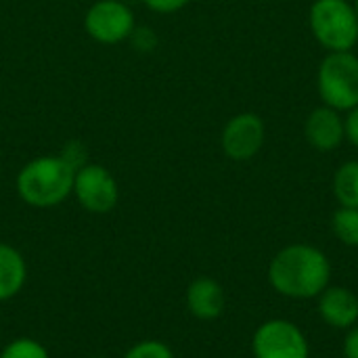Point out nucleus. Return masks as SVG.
Wrapping results in <instances>:
<instances>
[{"label":"nucleus","mask_w":358,"mask_h":358,"mask_svg":"<svg viewBox=\"0 0 358 358\" xmlns=\"http://www.w3.org/2000/svg\"><path fill=\"white\" fill-rule=\"evenodd\" d=\"M88 36L99 44H117L132 36L134 13L122 0H96L84 17Z\"/></svg>","instance_id":"nucleus-7"},{"label":"nucleus","mask_w":358,"mask_h":358,"mask_svg":"<svg viewBox=\"0 0 358 358\" xmlns=\"http://www.w3.org/2000/svg\"><path fill=\"white\" fill-rule=\"evenodd\" d=\"M317 90L327 107L338 111L358 107V55L327 52L317 71Z\"/></svg>","instance_id":"nucleus-4"},{"label":"nucleus","mask_w":358,"mask_h":358,"mask_svg":"<svg viewBox=\"0 0 358 358\" xmlns=\"http://www.w3.org/2000/svg\"><path fill=\"white\" fill-rule=\"evenodd\" d=\"M266 138L264 120L254 111L233 115L220 134V147L227 157L235 162H248L260 153Z\"/></svg>","instance_id":"nucleus-8"},{"label":"nucleus","mask_w":358,"mask_h":358,"mask_svg":"<svg viewBox=\"0 0 358 358\" xmlns=\"http://www.w3.org/2000/svg\"><path fill=\"white\" fill-rule=\"evenodd\" d=\"M252 355L254 358H310V344L296 323L271 319L254 331Z\"/></svg>","instance_id":"nucleus-5"},{"label":"nucleus","mask_w":358,"mask_h":358,"mask_svg":"<svg viewBox=\"0 0 358 358\" xmlns=\"http://www.w3.org/2000/svg\"><path fill=\"white\" fill-rule=\"evenodd\" d=\"M92 358H109V357H92Z\"/></svg>","instance_id":"nucleus-21"},{"label":"nucleus","mask_w":358,"mask_h":358,"mask_svg":"<svg viewBox=\"0 0 358 358\" xmlns=\"http://www.w3.org/2000/svg\"><path fill=\"white\" fill-rule=\"evenodd\" d=\"M78 203L90 214H109L120 201L115 176L101 164H84L76 170L73 191Z\"/></svg>","instance_id":"nucleus-6"},{"label":"nucleus","mask_w":358,"mask_h":358,"mask_svg":"<svg viewBox=\"0 0 358 358\" xmlns=\"http://www.w3.org/2000/svg\"><path fill=\"white\" fill-rule=\"evenodd\" d=\"M191 0H143V4L153 10V13H159V15H170V13H176L180 8H185Z\"/></svg>","instance_id":"nucleus-17"},{"label":"nucleus","mask_w":358,"mask_h":358,"mask_svg":"<svg viewBox=\"0 0 358 358\" xmlns=\"http://www.w3.org/2000/svg\"><path fill=\"white\" fill-rule=\"evenodd\" d=\"M348 115L344 117V126H346V138L358 149V107L346 111Z\"/></svg>","instance_id":"nucleus-18"},{"label":"nucleus","mask_w":358,"mask_h":358,"mask_svg":"<svg viewBox=\"0 0 358 358\" xmlns=\"http://www.w3.org/2000/svg\"><path fill=\"white\" fill-rule=\"evenodd\" d=\"M334 235L348 248H358V210L357 208H342L334 212L331 218Z\"/></svg>","instance_id":"nucleus-14"},{"label":"nucleus","mask_w":358,"mask_h":358,"mask_svg":"<svg viewBox=\"0 0 358 358\" xmlns=\"http://www.w3.org/2000/svg\"><path fill=\"white\" fill-rule=\"evenodd\" d=\"M304 136L308 145L321 153L336 151L346 141V126H344L342 111L327 105L313 109L304 124Z\"/></svg>","instance_id":"nucleus-9"},{"label":"nucleus","mask_w":358,"mask_h":358,"mask_svg":"<svg viewBox=\"0 0 358 358\" xmlns=\"http://www.w3.org/2000/svg\"><path fill=\"white\" fill-rule=\"evenodd\" d=\"M189 313L199 321H214L224 313L227 296L222 285L212 277H197L185 294Z\"/></svg>","instance_id":"nucleus-10"},{"label":"nucleus","mask_w":358,"mask_h":358,"mask_svg":"<svg viewBox=\"0 0 358 358\" xmlns=\"http://www.w3.org/2000/svg\"><path fill=\"white\" fill-rule=\"evenodd\" d=\"M124 358H176L172 348L166 342L159 340H143L138 344H134Z\"/></svg>","instance_id":"nucleus-16"},{"label":"nucleus","mask_w":358,"mask_h":358,"mask_svg":"<svg viewBox=\"0 0 358 358\" xmlns=\"http://www.w3.org/2000/svg\"><path fill=\"white\" fill-rule=\"evenodd\" d=\"M334 195L342 208L358 210V159L344 162L334 176Z\"/></svg>","instance_id":"nucleus-13"},{"label":"nucleus","mask_w":358,"mask_h":358,"mask_svg":"<svg viewBox=\"0 0 358 358\" xmlns=\"http://www.w3.org/2000/svg\"><path fill=\"white\" fill-rule=\"evenodd\" d=\"M319 317L334 329L358 325V296L346 287H327L319 296Z\"/></svg>","instance_id":"nucleus-11"},{"label":"nucleus","mask_w":358,"mask_h":358,"mask_svg":"<svg viewBox=\"0 0 358 358\" xmlns=\"http://www.w3.org/2000/svg\"><path fill=\"white\" fill-rule=\"evenodd\" d=\"M0 358H50L48 350L34 338H17L4 346Z\"/></svg>","instance_id":"nucleus-15"},{"label":"nucleus","mask_w":358,"mask_h":358,"mask_svg":"<svg viewBox=\"0 0 358 358\" xmlns=\"http://www.w3.org/2000/svg\"><path fill=\"white\" fill-rule=\"evenodd\" d=\"M27 279V264L21 252L8 243H0V302L15 298Z\"/></svg>","instance_id":"nucleus-12"},{"label":"nucleus","mask_w":358,"mask_h":358,"mask_svg":"<svg viewBox=\"0 0 358 358\" xmlns=\"http://www.w3.org/2000/svg\"><path fill=\"white\" fill-rule=\"evenodd\" d=\"M308 25L317 42L329 52H346L358 44V17L348 0H315Z\"/></svg>","instance_id":"nucleus-3"},{"label":"nucleus","mask_w":358,"mask_h":358,"mask_svg":"<svg viewBox=\"0 0 358 358\" xmlns=\"http://www.w3.org/2000/svg\"><path fill=\"white\" fill-rule=\"evenodd\" d=\"M344 357L358 358V325L350 327L344 338Z\"/></svg>","instance_id":"nucleus-19"},{"label":"nucleus","mask_w":358,"mask_h":358,"mask_svg":"<svg viewBox=\"0 0 358 358\" xmlns=\"http://www.w3.org/2000/svg\"><path fill=\"white\" fill-rule=\"evenodd\" d=\"M76 168L63 155H42L27 162L17 174V193L31 208H55L73 191Z\"/></svg>","instance_id":"nucleus-2"},{"label":"nucleus","mask_w":358,"mask_h":358,"mask_svg":"<svg viewBox=\"0 0 358 358\" xmlns=\"http://www.w3.org/2000/svg\"><path fill=\"white\" fill-rule=\"evenodd\" d=\"M331 281V262L315 245L294 243L277 252L268 264V283L283 298H319Z\"/></svg>","instance_id":"nucleus-1"},{"label":"nucleus","mask_w":358,"mask_h":358,"mask_svg":"<svg viewBox=\"0 0 358 358\" xmlns=\"http://www.w3.org/2000/svg\"><path fill=\"white\" fill-rule=\"evenodd\" d=\"M352 4H355V10H357V17H358V0H355Z\"/></svg>","instance_id":"nucleus-20"}]
</instances>
